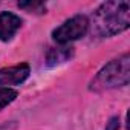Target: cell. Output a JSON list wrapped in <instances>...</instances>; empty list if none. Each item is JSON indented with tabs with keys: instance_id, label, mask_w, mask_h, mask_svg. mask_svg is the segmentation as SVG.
Here are the masks:
<instances>
[{
	"instance_id": "obj_10",
	"label": "cell",
	"mask_w": 130,
	"mask_h": 130,
	"mask_svg": "<svg viewBox=\"0 0 130 130\" xmlns=\"http://www.w3.org/2000/svg\"><path fill=\"white\" fill-rule=\"evenodd\" d=\"M15 128H17V122L15 121H9V122L0 124V130H15Z\"/></svg>"
},
{
	"instance_id": "obj_6",
	"label": "cell",
	"mask_w": 130,
	"mask_h": 130,
	"mask_svg": "<svg viewBox=\"0 0 130 130\" xmlns=\"http://www.w3.org/2000/svg\"><path fill=\"white\" fill-rule=\"evenodd\" d=\"M72 55V49L71 47H52L47 52V64L49 66H57V64H61L64 61H68Z\"/></svg>"
},
{
	"instance_id": "obj_3",
	"label": "cell",
	"mask_w": 130,
	"mask_h": 130,
	"mask_svg": "<svg viewBox=\"0 0 130 130\" xmlns=\"http://www.w3.org/2000/svg\"><path fill=\"white\" fill-rule=\"evenodd\" d=\"M89 29V20L86 15H75L64 22L60 28L54 31V40L60 44H66L69 41L81 38Z\"/></svg>"
},
{
	"instance_id": "obj_4",
	"label": "cell",
	"mask_w": 130,
	"mask_h": 130,
	"mask_svg": "<svg viewBox=\"0 0 130 130\" xmlns=\"http://www.w3.org/2000/svg\"><path fill=\"white\" fill-rule=\"evenodd\" d=\"M29 77V66L25 63L11 68L0 69V86H12L20 84Z\"/></svg>"
},
{
	"instance_id": "obj_1",
	"label": "cell",
	"mask_w": 130,
	"mask_h": 130,
	"mask_svg": "<svg viewBox=\"0 0 130 130\" xmlns=\"http://www.w3.org/2000/svg\"><path fill=\"white\" fill-rule=\"evenodd\" d=\"M130 25L128 2H106L93 14V28L100 37H112Z\"/></svg>"
},
{
	"instance_id": "obj_5",
	"label": "cell",
	"mask_w": 130,
	"mask_h": 130,
	"mask_svg": "<svg viewBox=\"0 0 130 130\" xmlns=\"http://www.w3.org/2000/svg\"><path fill=\"white\" fill-rule=\"evenodd\" d=\"M22 20L15 14L0 12V40L8 41L14 37V34L20 29Z\"/></svg>"
},
{
	"instance_id": "obj_9",
	"label": "cell",
	"mask_w": 130,
	"mask_h": 130,
	"mask_svg": "<svg viewBox=\"0 0 130 130\" xmlns=\"http://www.w3.org/2000/svg\"><path fill=\"white\" fill-rule=\"evenodd\" d=\"M104 130H119V118H118V116H113V118L107 122V125H106Z\"/></svg>"
},
{
	"instance_id": "obj_2",
	"label": "cell",
	"mask_w": 130,
	"mask_h": 130,
	"mask_svg": "<svg viewBox=\"0 0 130 130\" xmlns=\"http://www.w3.org/2000/svg\"><path fill=\"white\" fill-rule=\"evenodd\" d=\"M130 80V55L124 54L122 57L110 61L107 66H104L93 81L90 83V89L101 92L106 89H115L125 86Z\"/></svg>"
},
{
	"instance_id": "obj_7",
	"label": "cell",
	"mask_w": 130,
	"mask_h": 130,
	"mask_svg": "<svg viewBox=\"0 0 130 130\" xmlns=\"http://www.w3.org/2000/svg\"><path fill=\"white\" fill-rule=\"evenodd\" d=\"M15 98H17V90L9 87H0V110L11 104Z\"/></svg>"
},
{
	"instance_id": "obj_8",
	"label": "cell",
	"mask_w": 130,
	"mask_h": 130,
	"mask_svg": "<svg viewBox=\"0 0 130 130\" xmlns=\"http://www.w3.org/2000/svg\"><path fill=\"white\" fill-rule=\"evenodd\" d=\"M19 6L20 8H23V9H43L44 8V5L43 3H40V2H26V3H19Z\"/></svg>"
}]
</instances>
